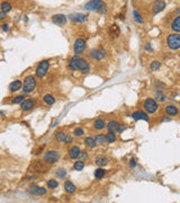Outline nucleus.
Instances as JSON below:
<instances>
[{"instance_id": "f257e3e1", "label": "nucleus", "mask_w": 180, "mask_h": 203, "mask_svg": "<svg viewBox=\"0 0 180 203\" xmlns=\"http://www.w3.org/2000/svg\"><path fill=\"white\" fill-rule=\"evenodd\" d=\"M69 69L72 71L79 70L81 74L87 75L90 72V66L88 61L84 58H81L79 56H73L69 60Z\"/></svg>"}, {"instance_id": "f03ea898", "label": "nucleus", "mask_w": 180, "mask_h": 203, "mask_svg": "<svg viewBox=\"0 0 180 203\" xmlns=\"http://www.w3.org/2000/svg\"><path fill=\"white\" fill-rule=\"evenodd\" d=\"M83 8L87 11H96L99 14L107 13V5L104 2V0H90L83 6Z\"/></svg>"}, {"instance_id": "7ed1b4c3", "label": "nucleus", "mask_w": 180, "mask_h": 203, "mask_svg": "<svg viewBox=\"0 0 180 203\" xmlns=\"http://www.w3.org/2000/svg\"><path fill=\"white\" fill-rule=\"evenodd\" d=\"M37 86V81L34 76H27L23 82V93L24 94H31Z\"/></svg>"}, {"instance_id": "20e7f679", "label": "nucleus", "mask_w": 180, "mask_h": 203, "mask_svg": "<svg viewBox=\"0 0 180 203\" xmlns=\"http://www.w3.org/2000/svg\"><path fill=\"white\" fill-rule=\"evenodd\" d=\"M167 45L170 50L177 51L180 49V33H173L167 36Z\"/></svg>"}, {"instance_id": "39448f33", "label": "nucleus", "mask_w": 180, "mask_h": 203, "mask_svg": "<svg viewBox=\"0 0 180 203\" xmlns=\"http://www.w3.org/2000/svg\"><path fill=\"white\" fill-rule=\"evenodd\" d=\"M143 107H144V111L146 113H150V114H154V113L158 112L159 109V105H158V102L153 98L149 97L146 98L144 103H143Z\"/></svg>"}, {"instance_id": "423d86ee", "label": "nucleus", "mask_w": 180, "mask_h": 203, "mask_svg": "<svg viewBox=\"0 0 180 203\" xmlns=\"http://www.w3.org/2000/svg\"><path fill=\"white\" fill-rule=\"evenodd\" d=\"M60 159V154L56 150H49L46 151L44 154V157H43V160L45 163H47L49 165L55 164L58 163Z\"/></svg>"}, {"instance_id": "0eeeda50", "label": "nucleus", "mask_w": 180, "mask_h": 203, "mask_svg": "<svg viewBox=\"0 0 180 203\" xmlns=\"http://www.w3.org/2000/svg\"><path fill=\"white\" fill-rule=\"evenodd\" d=\"M50 69V62L47 60L41 61L38 63L37 68H36V77L37 78H44L47 74V71Z\"/></svg>"}, {"instance_id": "6e6552de", "label": "nucleus", "mask_w": 180, "mask_h": 203, "mask_svg": "<svg viewBox=\"0 0 180 203\" xmlns=\"http://www.w3.org/2000/svg\"><path fill=\"white\" fill-rule=\"evenodd\" d=\"M89 56H90V58H92V59L96 60V61H101V60H104L105 58H106L107 52H106V50L103 49V48L92 49V50H90Z\"/></svg>"}, {"instance_id": "1a4fd4ad", "label": "nucleus", "mask_w": 180, "mask_h": 203, "mask_svg": "<svg viewBox=\"0 0 180 203\" xmlns=\"http://www.w3.org/2000/svg\"><path fill=\"white\" fill-rule=\"evenodd\" d=\"M87 49V42L84 39H77L74 44H73V51L77 56L82 54Z\"/></svg>"}, {"instance_id": "9d476101", "label": "nucleus", "mask_w": 180, "mask_h": 203, "mask_svg": "<svg viewBox=\"0 0 180 203\" xmlns=\"http://www.w3.org/2000/svg\"><path fill=\"white\" fill-rule=\"evenodd\" d=\"M27 192L33 196H44L47 193V190H45L44 187L37 185H31L28 187Z\"/></svg>"}, {"instance_id": "9b49d317", "label": "nucleus", "mask_w": 180, "mask_h": 203, "mask_svg": "<svg viewBox=\"0 0 180 203\" xmlns=\"http://www.w3.org/2000/svg\"><path fill=\"white\" fill-rule=\"evenodd\" d=\"M167 4L164 0H156L152 5H151V11H152V15H156L161 13V11L166 8Z\"/></svg>"}, {"instance_id": "f8f14e48", "label": "nucleus", "mask_w": 180, "mask_h": 203, "mask_svg": "<svg viewBox=\"0 0 180 203\" xmlns=\"http://www.w3.org/2000/svg\"><path fill=\"white\" fill-rule=\"evenodd\" d=\"M47 163H43V161H34L33 164H32V169L36 173H46L49 170V166H47Z\"/></svg>"}, {"instance_id": "ddd939ff", "label": "nucleus", "mask_w": 180, "mask_h": 203, "mask_svg": "<svg viewBox=\"0 0 180 203\" xmlns=\"http://www.w3.org/2000/svg\"><path fill=\"white\" fill-rule=\"evenodd\" d=\"M107 129H108V131L118 133V132H122V131L125 129V125L121 124V123L117 122V121H109L107 124Z\"/></svg>"}, {"instance_id": "4468645a", "label": "nucleus", "mask_w": 180, "mask_h": 203, "mask_svg": "<svg viewBox=\"0 0 180 203\" xmlns=\"http://www.w3.org/2000/svg\"><path fill=\"white\" fill-rule=\"evenodd\" d=\"M35 107V99L34 98H25L24 102L21 104V109L24 112L31 111Z\"/></svg>"}, {"instance_id": "2eb2a0df", "label": "nucleus", "mask_w": 180, "mask_h": 203, "mask_svg": "<svg viewBox=\"0 0 180 203\" xmlns=\"http://www.w3.org/2000/svg\"><path fill=\"white\" fill-rule=\"evenodd\" d=\"M132 119L135 120V121H139V120H142V121H145V122L150 121L148 113L143 112V111H136V112L132 113Z\"/></svg>"}, {"instance_id": "dca6fc26", "label": "nucleus", "mask_w": 180, "mask_h": 203, "mask_svg": "<svg viewBox=\"0 0 180 203\" xmlns=\"http://www.w3.org/2000/svg\"><path fill=\"white\" fill-rule=\"evenodd\" d=\"M70 21H73V23H77V24H80V23H84L87 21V15L81 14V13H76V14H72L69 16Z\"/></svg>"}, {"instance_id": "f3484780", "label": "nucleus", "mask_w": 180, "mask_h": 203, "mask_svg": "<svg viewBox=\"0 0 180 203\" xmlns=\"http://www.w3.org/2000/svg\"><path fill=\"white\" fill-rule=\"evenodd\" d=\"M66 21H68V17L63 14H56V15H53L52 16V21L54 23V24L59 25V26L66 25Z\"/></svg>"}, {"instance_id": "a211bd4d", "label": "nucleus", "mask_w": 180, "mask_h": 203, "mask_svg": "<svg viewBox=\"0 0 180 203\" xmlns=\"http://www.w3.org/2000/svg\"><path fill=\"white\" fill-rule=\"evenodd\" d=\"M164 111H166V114L168 116H176V115H178V113H179V109H178V107L177 106H174V105H167L166 106V109H164Z\"/></svg>"}, {"instance_id": "6ab92c4d", "label": "nucleus", "mask_w": 180, "mask_h": 203, "mask_svg": "<svg viewBox=\"0 0 180 203\" xmlns=\"http://www.w3.org/2000/svg\"><path fill=\"white\" fill-rule=\"evenodd\" d=\"M21 88H23V82L21 80H14L9 84V90H10V93H16V91L21 90Z\"/></svg>"}, {"instance_id": "aec40b11", "label": "nucleus", "mask_w": 180, "mask_h": 203, "mask_svg": "<svg viewBox=\"0 0 180 203\" xmlns=\"http://www.w3.org/2000/svg\"><path fill=\"white\" fill-rule=\"evenodd\" d=\"M121 34V29H119V26L117 24H113L109 27V35H111V39H116Z\"/></svg>"}, {"instance_id": "412c9836", "label": "nucleus", "mask_w": 180, "mask_h": 203, "mask_svg": "<svg viewBox=\"0 0 180 203\" xmlns=\"http://www.w3.org/2000/svg\"><path fill=\"white\" fill-rule=\"evenodd\" d=\"M80 152H81L80 148L78 147V146H73L72 148L69 149V157L71 158V159H78Z\"/></svg>"}, {"instance_id": "4be33fe9", "label": "nucleus", "mask_w": 180, "mask_h": 203, "mask_svg": "<svg viewBox=\"0 0 180 203\" xmlns=\"http://www.w3.org/2000/svg\"><path fill=\"white\" fill-rule=\"evenodd\" d=\"M76 190H77L76 185L71 181H66V183H64V191H66V193L73 194V193L76 192Z\"/></svg>"}, {"instance_id": "5701e85b", "label": "nucleus", "mask_w": 180, "mask_h": 203, "mask_svg": "<svg viewBox=\"0 0 180 203\" xmlns=\"http://www.w3.org/2000/svg\"><path fill=\"white\" fill-rule=\"evenodd\" d=\"M95 164L97 165L98 167H105L109 164V160H108L107 157H104V156H100V157H97L95 159Z\"/></svg>"}, {"instance_id": "b1692460", "label": "nucleus", "mask_w": 180, "mask_h": 203, "mask_svg": "<svg viewBox=\"0 0 180 203\" xmlns=\"http://www.w3.org/2000/svg\"><path fill=\"white\" fill-rule=\"evenodd\" d=\"M94 128L96 130H98V131H100V130L105 129V128H107L106 121H105L104 119H97L94 122Z\"/></svg>"}, {"instance_id": "393cba45", "label": "nucleus", "mask_w": 180, "mask_h": 203, "mask_svg": "<svg viewBox=\"0 0 180 203\" xmlns=\"http://www.w3.org/2000/svg\"><path fill=\"white\" fill-rule=\"evenodd\" d=\"M171 29L174 33H180V15H178L174 19H173L172 24H171Z\"/></svg>"}, {"instance_id": "a878e982", "label": "nucleus", "mask_w": 180, "mask_h": 203, "mask_svg": "<svg viewBox=\"0 0 180 203\" xmlns=\"http://www.w3.org/2000/svg\"><path fill=\"white\" fill-rule=\"evenodd\" d=\"M84 144H86L87 148H90V149H95V148L98 146L96 140H95V138H91V137H87L86 139H84Z\"/></svg>"}, {"instance_id": "bb28decb", "label": "nucleus", "mask_w": 180, "mask_h": 203, "mask_svg": "<svg viewBox=\"0 0 180 203\" xmlns=\"http://www.w3.org/2000/svg\"><path fill=\"white\" fill-rule=\"evenodd\" d=\"M42 99H43V102H44L46 105H53V104L55 103V97H54L53 95H51V94L44 95Z\"/></svg>"}, {"instance_id": "cd10ccee", "label": "nucleus", "mask_w": 180, "mask_h": 203, "mask_svg": "<svg viewBox=\"0 0 180 203\" xmlns=\"http://www.w3.org/2000/svg\"><path fill=\"white\" fill-rule=\"evenodd\" d=\"M154 99H156V102H161V103H163V102L167 101V97H166V95L162 93V90L158 89L156 91H154Z\"/></svg>"}, {"instance_id": "c85d7f7f", "label": "nucleus", "mask_w": 180, "mask_h": 203, "mask_svg": "<svg viewBox=\"0 0 180 203\" xmlns=\"http://www.w3.org/2000/svg\"><path fill=\"white\" fill-rule=\"evenodd\" d=\"M95 140H96L97 144H99V146H105L106 142H107L106 134H96L95 136Z\"/></svg>"}, {"instance_id": "c756f323", "label": "nucleus", "mask_w": 180, "mask_h": 203, "mask_svg": "<svg viewBox=\"0 0 180 203\" xmlns=\"http://www.w3.org/2000/svg\"><path fill=\"white\" fill-rule=\"evenodd\" d=\"M55 175H56V177H59L60 179H64L66 177V175H68V173H66V168L60 167V168H58V169H56Z\"/></svg>"}, {"instance_id": "7c9ffc66", "label": "nucleus", "mask_w": 180, "mask_h": 203, "mask_svg": "<svg viewBox=\"0 0 180 203\" xmlns=\"http://www.w3.org/2000/svg\"><path fill=\"white\" fill-rule=\"evenodd\" d=\"M105 175H106V170H105V169H103L101 167L97 168V169L95 170V178H96V179L104 178Z\"/></svg>"}, {"instance_id": "2f4dec72", "label": "nucleus", "mask_w": 180, "mask_h": 203, "mask_svg": "<svg viewBox=\"0 0 180 203\" xmlns=\"http://www.w3.org/2000/svg\"><path fill=\"white\" fill-rule=\"evenodd\" d=\"M133 17H134V21L137 23V24H144V21H143L142 16H141V14L139 13V10H136V9H134L133 10Z\"/></svg>"}, {"instance_id": "473e14b6", "label": "nucleus", "mask_w": 180, "mask_h": 203, "mask_svg": "<svg viewBox=\"0 0 180 203\" xmlns=\"http://www.w3.org/2000/svg\"><path fill=\"white\" fill-rule=\"evenodd\" d=\"M66 139V134L63 131H59V132L55 133V140L58 142H64Z\"/></svg>"}, {"instance_id": "72a5a7b5", "label": "nucleus", "mask_w": 180, "mask_h": 203, "mask_svg": "<svg viewBox=\"0 0 180 203\" xmlns=\"http://www.w3.org/2000/svg\"><path fill=\"white\" fill-rule=\"evenodd\" d=\"M83 168H84V161L83 160H78L74 163V165H73V169L74 170H78V172H80V170H82Z\"/></svg>"}, {"instance_id": "f704fd0d", "label": "nucleus", "mask_w": 180, "mask_h": 203, "mask_svg": "<svg viewBox=\"0 0 180 203\" xmlns=\"http://www.w3.org/2000/svg\"><path fill=\"white\" fill-rule=\"evenodd\" d=\"M106 139H107L108 144H113L116 141V133L111 132V131H108V133L106 134Z\"/></svg>"}, {"instance_id": "c9c22d12", "label": "nucleus", "mask_w": 180, "mask_h": 203, "mask_svg": "<svg viewBox=\"0 0 180 203\" xmlns=\"http://www.w3.org/2000/svg\"><path fill=\"white\" fill-rule=\"evenodd\" d=\"M11 10V5L8 2V1H2L1 2V11H4V13H9Z\"/></svg>"}, {"instance_id": "e433bc0d", "label": "nucleus", "mask_w": 180, "mask_h": 203, "mask_svg": "<svg viewBox=\"0 0 180 203\" xmlns=\"http://www.w3.org/2000/svg\"><path fill=\"white\" fill-rule=\"evenodd\" d=\"M46 185H47V187H49L50 190H54L56 189L58 186H59V182L56 181V179H49L47 181V183H46Z\"/></svg>"}, {"instance_id": "4c0bfd02", "label": "nucleus", "mask_w": 180, "mask_h": 203, "mask_svg": "<svg viewBox=\"0 0 180 203\" xmlns=\"http://www.w3.org/2000/svg\"><path fill=\"white\" fill-rule=\"evenodd\" d=\"M161 67V62L160 61H152L150 64V70L151 71H158Z\"/></svg>"}, {"instance_id": "58836bf2", "label": "nucleus", "mask_w": 180, "mask_h": 203, "mask_svg": "<svg viewBox=\"0 0 180 203\" xmlns=\"http://www.w3.org/2000/svg\"><path fill=\"white\" fill-rule=\"evenodd\" d=\"M73 136L77 138H81L84 136V130L82 128H76L74 131H73Z\"/></svg>"}, {"instance_id": "ea45409f", "label": "nucleus", "mask_w": 180, "mask_h": 203, "mask_svg": "<svg viewBox=\"0 0 180 203\" xmlns=\"http://www.w3.org/2000/svg\"><path fill=\"white\" fill-rule=\"evenodd\" d=\"M24 99H25V97L23 96V95H21V96H16V97L11 101V103L15 104V105H16V104H21V103L24 102Z\"/></svg>"}, {"instance_id": "a19ab883", "label": "nucleus", "mask_w": 180, "mask_h": 203, "mask_svg": "<svg viewBox=\"0 0 180 203\" xmlns=\"http://www.w3.org/2000/svg\"><path fill=\"white\" fill-rule=\"evenodd\" d=\"M153 85H154V87L158 88V89H162V88L166 87V84H163L162 81H159V80H156Z\"/></svg>"}, {"instance_id": "79ce46f5", "label": "nucleus", "mask_w": 180, "mask_h": 203, "mask_svg": "<svg viewBox=\"0 0 180 203\" xmlns=\"http://www.w3.org/2000/svg\"><path fill=\"white\" fill-rule=\"evenodd\" d=\"M129 167L131 168H135L136 167V166H137V160H136V159H135V158H131V159H129Z\"/></svg>"}, {"instance_id": "37998d69", "label": "nucleus", "mask_w": 180, "mask_h": 203, "mask_svg": "<svg viewBox=\"0 0 180 203\" xmlns=\"http://www.w3.org/2000/svg\"><path fill=\"white\" fill-rule=\"evenodd\" d=\"M87 157H88V154H87V151H81V152H80L79 159H81V160H84Z\"/></svg>"}, {"instance_id": "c03bdc74", "label": "nucleus", "mask_w": 180, "mask_h": 203, "mask_svg": "<svg viewBox=\"0 0 180 203\" xmlns=\"http://www.w3.org/2000/svg\"><path fill=\"white\" fill-rule=\"evenodd\" d=\"M73 142V138H72V136H66V141H64V144H71Z\"/></svg>"}, {"instance_id": "a18cd8bd", "label": "nucleus", "mask_w": 180, "mask_h": 203, "mask_svg": "<svg viewBox=\"0 0 180 203\" xmlns=\"http://www.w3.org/2000/svg\"><path fill=\"white\" fill-rule=\"evenodd\" d=\"M144 48H145V51H148V52H153V48L151 46V43H146Z\"/></svg>"}, {"instance_id": "49530a36", "label": "nucleus", "mask_w": 180, "mask_h": 203, "mask_svg": "<svg viewBox=\"0 0 180 203\" xmlns=\"http://www.w3.org/2000/svg\"><path fill=\"white\" fill-rule=\"evenodd\" d=\"M1 27H2V31H4V32H7L8 31V27H9V25H8V24H2V26H1Z\"/></svg>"}, {"instance_id": "de8ad7c7", "label": "nucleus", "mask_w": 180, "mask_h": 203, "mask_svg": "<svg viewBox=\"0 0 180 203\" xmlns=\"http://www.w3.org/2000/svg\"><path fill=\"white\" fill-rule=\"evenodd\" d=\"M170 119L168 117V116H163L162 119H161V122H169Z\"/></svg>"}, {"instance_id": "09e8293b", "label": "nucleus", "mask_w": 180, "mask_h": 203, "mask_svg": "<svg viewBox=\"0 0 180 203\" xmlns=\"http://www.w3.org/2000/svg\"><path fill=\"white\" fill-rule=\"evenodd\" d=\"M0 18H1V19H5V18H6V13L1 11V14H0Z\"/></svg>"}, {"instance_id": "8fccbe9b", "label": "nucleus", "mask_w": 180, "mask_h": 203, "mask_svg": "<svg viewBox=\"0 0 180 203\" xmlns=\"http://www.w3.org/2000/svg\"><path fill=\"white\" fill-rule=\"evenodd\" d=\"M174 14H176L177 16H178V15H180V7H179V8H177L176 10H174Z\"/></svg>"}]
</instances>
